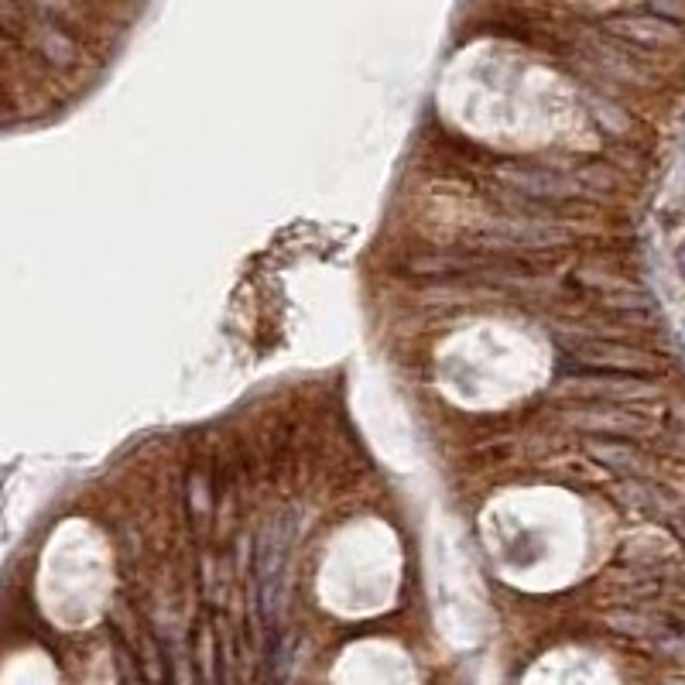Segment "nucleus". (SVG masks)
Instances as JSON below:
<instances>
[{
    "label": "nucleus",
    "mask_w": 685,
    "mask_h": 685,
    "mask_svg": "<svg viewBox=\"0 0 685 685\" xmlns=\"http://www.w3.org/2000/svg\"><path fill=\"white\" fill-rule=\"evenodd\" d=\"M572 425L583 432H593L596 439H631L648 435L651 425L638 415H620V411H579L572 415Z\"/></svg>",
    "instance_id": "2"
},
{
    "label": "nucleus",
    "mask_w": 685,
    "mask_h": 685,
    "mask_svg": "<svg viewBox=\"0 0 685 685\" xmlns=\"http://www.w3.org/2000/svg\"><path fill=\"white\" fill-rule=\"evenodd\" d=\"M569 360L576 367L596 370V374H617V377H655L662 370V360L655 353L641 350L634 343L617 340H583L569 350Z\"/></svg>",
    "instance_id": "1"
},
{
    "label": "nucleus",
    "mask_w": 685,
    "mask_h": 685,
    "mask_svg": "<svg viewBox=\"0 0 685 685\" xmlns=\"http://www.w3.org/2000/svg\"><path fill=\"white\" fill-rule=\"evenodd\" d=\"M590 456L607 466V470L624 473V477H641V473L651 470V459L627 439H596L590 446Z\"/></svg>",
    "instance_id": "3"
},
{
    "label": "nucleus",
    "mask_w": 685,
    "mask_h": 685,
    "mask_svg": "<svg viewBox=\"0 0 685 685\" xmlns=\"http://www.w3.org/2000/svg\"><path fill=\"white\" fill-rule=\"evenodd\" d=\"M614 28L620 35L634 38L641 45H668L675 42V28H668L665 21H651V18H620L614 21Z\"/></svg>",
    "instance_id": "4"
},
{
    "label": "nucleus",
    "mask_w": 685,
    "mask_h": 685,
    "mask_svg": "<svg viewBox=\"0 0 685 685\" xmlns=\"http://www.w3.org/2000/svg\"><path fill=\"white\" fill-rule=\"evenodd\" d=\"M655 11H665L672 18H685V0H655Z\"/></svg>",
    "instance_id": "5"
}]
</instances>
